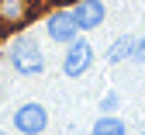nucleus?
<instances>
[{
  "instance_id": "1",
  "label": "nucleus",
  "mask_w": 145,
  "mask_h": 135,
  "mask_svg": "<svg viewBox=\"0 0 145 135\" xmlns=\"http://www.w3.org/2000/svg\"><path fill=\"white\" fill-rule=\"evenodd\" d=\"M10 63H14V69H21V73H28V76H35V73L45 69L42 49H38V42H31V38L14 42V49H10Z\"/></svg>"
},
{
  "instance_id": "2",
  "label": "nucleus",
  "mask_w": 145,
  "mask_h": 135,
  "mask_svg": "<svg viewBox=\"0 0 145 135\" xmlns=\"http://www.w3.org/2000/svg\"><path fill=\"white\" fill-rule=\"evenodd\" d=\"M48 125V111L42 104H21L14 111V128L21 135H42Z\"/></svg>"
},
{
  "instance_id": "3",
  "label": "nucleus",
  "mask_w": 145,
  "mask_h": 135,
  "mask_svg": "<svg viewBox=\"0 0 145 135\" xmlns=\"http://www.w3.org/2000/svg\"><path fill=\"white\" fill-rule=\"evenodd\" d=\"M90 63H93V49H90V42H76V38H72L66 59H62L66 76H83V73L90 69Z\"/></svg>"
},
{
  "instance_id": "4",
  "label": "nucleus",
  "mask_w": 145,
  "mask_h": 135,
  "mask_svg": "<svg viewBox=\"0 0 145 135\" xmlns=\"http://www.w3.org/2000/svg\"><path fill=\"white\" fill-rule=\"evenodd\" d=\"M35 0H0V24L4 28H17V24H24L28 17L35 14Z\"/></svg>"
},
{
  "instance_id": "5",
  "label": "nucleus",
  "mask_w": 145,
  "mask_h": 135,
  "mask_svg": "<svg viewBox=\"0 0 145 135\" xmlns=\"http://www.w3.org/2000/svg\"><path fill=\"white\" fill-rule=\"evenodd\" d=\"M72 17H76L80 31H90V28H97L104 21V4L100 0H80L76 11H72Z\"/></svg>"
},
{
  "instance_id": "6",
  "label": "nucleus",
  "mask_w": 145,
  "mask_h": 135,
  "mask_svg": "<svg viewBox=\"0 0 145 135\" xmlns=\"http://www.w3.org/2000/svg\"><path fill=\"white\" fill-rule=\"evenodd\" d=\"M76 31H80V24H76V17H72V11L48 17V35H52V42H72Z\"/></svg>"
},
{
  "instance_id": "7",
  "label": "nucleus",
  "mask_w": 145,
  "mask_h": 135,
  "mask_svg": "<svg viewBox=\"0 0 145 135\" xmlns=\"http://www.w3.org/2000/svg\"><path fill=\"white\" fill-rule=\"evenodd\" d=\"M93 135H124V121L114 118V114H104V118L93 125Z\"/></svg>"
},
{
  "instance_id": "8",
  "label": "nucleus",
  "mask_w": 145,
  "mask_h": 135,
  "mask_svg": "<svg viewBox=\"0 0 145 135\" xmlns=\"http://www.w3.org/2000/svg\"><path fill=\"white\" fill-rule=\"evenodd\" d=\"M131 52H135V38H118V42L107 49V59H111V63H121V59H128Z\"/></svg>"
},
{
  "instance_id": "9",
  "label": "nucleus",
  "mask_w": 145,
  "mask_h": 135,
  "mask_svg": "<svg viewBox=\"0 0 145 135\" xmlns=\"http://www.w3.org/2000/svg\"><path fill=\"white\" fill-rule=\"evenodd\" d=\"M100 107H104V111H114V107H118V94H107Z\"/></svg>"
},
{
  "instance_id": "10",
  "label": "nucleus",
  "mask_w": 145,
  "mask_h": 135,
  "mask_svg": "<svg viewBox=\"0 0 145 135\" xmlns=\"http://www.w3.org/2000/svg\"><path fill=\"white\" fill-rule=\"evenodd\" d=\"M131 55H135V59H145V38L135 42V52H131Z\"/></svg>"
},
{
  "instance_id": "11",
  "label": "nucleus",
  "mask_w": 145,
  "mask_h": 135,
  "mask_svg": "<svg viewBox=\"0 0 145 135\" xmlns=\"http://www.w3.org/2000/svg\"><path fill=\"white\" fill-rule=\"evenodd\" d=\"M56 4H72V0H56Z\"/></svg>"
},
{
  "instance_id": "12",
  "label": "nucleus",
  "mask_w": 145,
  "mask_h": 135,
  "mask_svg": "<svg viewBox=\"0 0 145 135\" xmlns=\"http://www.w3.org/2000/svg\"><path fill=\"white\" fill-rule=\"evenodd\" d=\"M0 135H7V132H0Z\"/></svg>"
},
{
  "instance_id": "13",
  "label": "nucleus",
  "mask_w": 145,
  "mask_h": 135,
  "mask_svg": "<svg viewBox=\"0 0 145 135\" xmlns=\"http://www.w3.org/2000/svg\"><path fill=\"white\" fill-rule=\"evenodd\" d=\"M138 135H145V132H138Z\"/></svg>"
}]
</instances>
